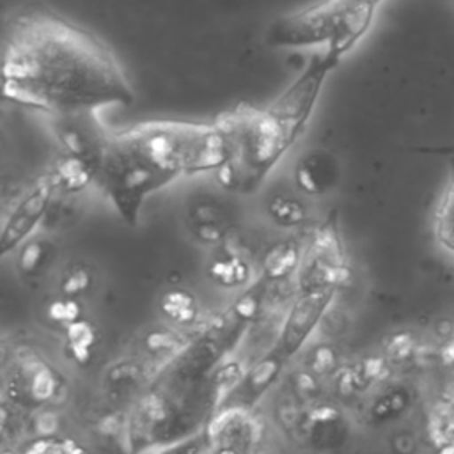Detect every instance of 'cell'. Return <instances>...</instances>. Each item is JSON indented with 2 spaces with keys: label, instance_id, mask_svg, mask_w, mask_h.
Returning <instances> with one entry per match:
<instances>
[{
  "label": "cell",
  "instance_id": "25",
  "mask_svg": "<svg viewBox=\"0 0 454 454\" xmlns=\"http://www.w3.org/2000/svg\"><path fill=\"white\" fill-rule=\"evenodd\" d=\"M92 273L83 264H73L69 266L60 280V294L69 298H80L83 293H87L92 286Z\"/></svg>",
  "mask_w": 454,
  "mask_h": 454
},
{
  "label": "cell",
  "instance_id": "32",
  "mask_svg": "<svg viewBox=\"0 0 454 454\" xmlns=\"http://www.w3.org/2000/svg\"><path fill=\"white\" fill-rule=\"evenodd\" d=\"M206 454H241V450L232 445H220L213 452H206Z\"/></svg>",
  "mask_w": 454,
  "mask_h": 454
},
{
  "label": "cell",
  "instance_id": "20",
  "mask_svg": "<svg viewBox=\"0 0 454 454\" xmlns=\"http://www.w3.org/2000/svg\"><path fill=\"white\" fill-rule=\"evenodd\" d=\"M160 309L170 321L181 326L193 325L199 317L197 298L183 287H174L167 291L160 300Z\"/></svg>",
  "mask_w": 454,
  "mask_h": 454
},
{
  "label": "cell",
  "instance_id": "12",
  "mask_svg": "<svg viewBox=\"0 0 454 454\" xmlns=\"http://www.w3.org/2000/svg\"><path fill=\"white\" fill-rule=\"evenodd\" d=\"M286 362L287 360L273 348L270 353L261 356L248 371H245L239 385L223 406L250 410L257 403V399L277 381Z\"/></svg>",
  "mask_w": 454,
  "mask_h": 454
},
{
  "label": "cell",
  "instance_id": "16",
  "mask_svg": "<svg viewBox=\"0 0 454 454\" xmlns=\"http://www.w3.org/2000/svg\"><path fill=\"white\" fill-rule=\"evenodd\" d=\"M433 234L438 245L454 255V158L449 165L447 186L434 211Z\"/></svg>",
  "mask_w": 454,
  "mask_h": 454
},
{
  "label": "cell",
  "instance_id": "21",
  "mask_svg": "<svg viewBox=\"0 0 454 454\" xmlns=\"http://www.w3.org/2000/svg\"><path fill=\"white\" fill-rule=\"evenodd\" d=\"M25 394L37 403L51 399L59 390V374L44 362L28 364L23 374Z\"/></svg>",
  "mask_w": 454,
  "mask_h": 454
},
{
  "label": "cell",
  "instance_id": "14",
  "mask_svg": "<svg viewBox=\"0 0 454 454\" xmlns=\"http://www.w3.org/2000/svg\"><path fill=\"white\" fill-rule=\"evenodd\" d=\"M303 247L294 239H286L273 245L262 259V280L280 282L298 273L301 264Z\"/></svg>",
  "mask_w": 454,
  "mask_h": 454
},
{
  "label": "cell",
  "instance_id": "7",
  "mask_svg": "<svg viewBox=\"0 0 454 454\" xmlns=\"http://www.w3.org/2000/svg\"><path fill=\"white\" fill-rule=\"evenodd\" d=\"M298 287L301 291H323L344 286L349 277L344 243L339 231L337 213H330L303 245L301 264L298 270Z\"/></svg>",
  "mask_w": 454,
  "mask_h": 454
},
{
  "label": "cell",
  "instance_id": "29",
  "mask_svg": "<svg viewBox=\"0 0 454 454\" xmlns=\"http://www.w3.org/2000/svg\"><path fill=\"white\" fill-rule=\"evenodd\" d=\"M381 369H383V362H381L380 358H367V360L362 364V367L355 372V380H356L358 383L372 381V380H376V378L380 376Z\"/></svg>",
  "mask_w": 454,
  "mask_h": 454
},
{
  "label": "cell",
  "instance_id": "13",
  "mask_svg": "<svg viewBox=\"0 0 454 454\" xmlns=\"http://www.w3.org/2000/svg\"><path fill=\"white\" fill-rule=\"evenodd\" d=\"M99 168V160L60 153L48 174L51 176L57 192L78 193L89 188L92 183H98Z\"/></svg>",
  "mask_w": 454,
  "mask_h": 454
},
{
  "label": "cell",
  "instance_id": "3",
  "mask_svg": "<svg viewBox=\"0 0 454 454\" xmlns=\"http://www.w3.org/2000/svg\"><path fill=\"white\" fill-rule=\"evenodd\" d=\"M112 138L172 181L216 172L225 161L223 138L213 121H144L112 131Z\"/></svg>",
  "mask_w": 454,
  "mask_h": 454
},
{
  "label": "cell",
  "instance_id": "34",
  "mask_svg": "<svg viewBox=\"0 0 454 454\" xmlns=\"http://www.w3.org/2000/svg\"><path fill=\"white\" fill-rule=\"evenodd\" d=\"M447 353H449V358L454 360V344H450L449 349H445V355H447Z\"/></svg>",
  "mask_w": 454,
  "mask_h": 454
},
{
  "label": "cell",
  "instance_id": "30",
  "mask_svg": "<svg viewBox=\"0 0 454 454\" xmlns=\"http://www.w3.org/2000/svg\"><path fill=\"white\" fill-rule=\"evenodd\" d=\"M335 364H337L335 353H333L330 348L323 346V348L316 349L314 358H312V367H314V371H317V372H328V371H332V369L335 367Z\"/></svg>",
  "mask_w": 454,
  "mask_h": 454
},
{
  "label": "cell",
  "instance_id": "23",
  "mask_svg": "<svg viewBox=\"0 0 454 454\" xmlns=\"http://www.w3.org/2000/svg\"><path fill=\"white\" fill-rule=\"evenodd\" d=\"M268 215L273 223L291 229L305 222L307 209L298 199H293L287 195H275L268 202Z\"/></svg>",
  "mask_w": 454,
  "mask_h": 454
},
{
  "label": "cell",
  "instance_id": "18",
  "mask_svg": "<svg viewBox=\"0 0 454 454\" xmlns=\"http://www.w3.org/2000/svg\"><path fill=\"white\" fill-rule=\"evenodd\" d=\"M209 277L223 287H239L250 278V264L232 250H223L209 264Z\"/></svg>",
  "mask_w": 454,
  "mask_h": 454
},
{
  "label": "cell",
  "instance_id": "4",
  "mask_svg": "<svg viewBox=\"0 0 454 454\" xmlns=\"http://www.w3.org/2000/svg\"><path fill=\"white\" fill-rule=\"evenodd\" d=\"M383 0H319L277 18L266 30L271 48H321L346 57L369 32Z\"/></svg>",
  "mask_w": 454,
  "mask_h": 454
},
{
  "label": "cell",
  "instance_id": "28",
  "mask_svg": "<svg viewBox=\"0 0 454 454\" xmlns=\"http://www.w3.org/2000/svg\"><path fill=\"white\" fill-rule=\"evenodd\" d=\"M179 339L170 330H154L145 337V349L153 355H163L172 353L176 348H179Z\"/></svg>",
  "mask_w": 454,
  "mask_h": 454
},
{
  "label": "cell",
  "instance_id": "31",
  "mask_svg": "<svg viewBox=\"0 0 454 454\" xmlns=\"http://www.w3.org/2000/svg\"><path fill=\"white\" fill-rule=\"evenodd\" d=\"M410 349H411V340H410V337L404 335V333L395 335V337L390 340V344H388V353H390V356H394V358H403V356H406V353H408Z\"/></svg>",
  "mask_w": 454,
  "mask_h": 454
},
{
  "label": "cell",
  "instance_id": "19",
  "mask_svg": "<svg viewBox=\"0 0 454 454\" xmlns=\"http://www.w3.org/2000/svg\"><path fill=\"white\" fill-rule=\"evenodd\" d=\"M344 426L342 413L333 406H317L309 415L310 442L317 447H333V440L339 438Z\"/></svg>",
  "mask_w": 454,
  "mask_h": 454
},
{
  "label": "cell",
  "instance_id": "2",
  "mask_svg": "<svg viewBox=\"0 0 454 454\" xmlns=\"http://www.w3.org/2000/svg\"><path fill=\"white\" fill-rule=\"evenodd\" d=\"M213 122L225 145V161L215 176L227 192H257L296 142L268 106L243 101L216 115Z\"/></svg>",
  "mask_w": 454,
  "mask_h": 454
},
{
  "label": "cell",
  "instance_id": "5",
  "mask_svg": "<svg viewBox=\"0 0 454 454\" xmlns=\"http://www.w3.org/2000/svg\"><path fill=\"white\" fill-rule=\"evenodd\" d=\"M170 183L172 179L119 145L110 131L96 184L124 223L135 225L145 200Z\"/></svg>",
  "mask_w": 454,
  "mask_h": 454
},
{
  "label": "cell",
  "instance_id": "11",
  "mask_svg": "<svg viewBox=\"0 0 454 454\" xmlns=\"http://www.w3.org/2000/svg\"><path fill=\"white\" fill-rule=\"evenodd\" d=\"M296 188L310 197H323L337 186L340 179V167L333 153L316 149L307 153L294 167Z\"/></svg>",
  "mask_w": 454,
  "mask_h": 454
},
{
  "label": "cell",
  "instance_id": "9",
  "mask_svg": "<svg viewBox=\"0 0 454 454\" xmlns=\"http://www.w3.org/2000/svg\"><path fill=\"white\" fill-rule=\"evenodd\" d=\"M51 133L60 153L103 160L110 129L98 117V110H82L50 117Z\"/></svg>",
  "mask_w": 454,
  "mask_h": 454
},
{
  "label": "cell",
  "instance_id": "17",
  "mask_svg": "<svg viewBox=\"0 0 454 454\" xmlns=\"http://www.w3.org/2000/svg\"><path fill=\"white\" fill-rule=\"evenodd\" d=\"M64 351L67 358L78 365H87L92 360L98 344V330L94 325L87 319H80L78 323L64 328Z\"/></svg>",
  "mask_w": 454,
  "mask_h": 454
},
{
  "label": "cell",
  "instance_id": "15",
  "mask_svg": "<svg viewBox=\"0 0 454 454\" xmlns=\"http://www.w3.org/2000/svg\"><path fill=\"white\" fill-rule=\"evenodd\" d=\"M223 220L218 206L211 202H199L190 211L192 232L204 245H220L227 239L229 225Z\"/></svg>",
  "mask_w": 454,
  "mask_h": 454
},
{
  "label": "cell",
  "instance_id": "6",
  "mask_svg": "<svg viewBox=\"0 0 454 454\" xmlns=\"http://www.w3.org/2000/svg\"><path fill=\"white\" fill-rule=\"evenodd\" d=\"M342 59L344 57L333 50H323L312 55L287 89L268 105L296 140L305 131L328 76L337 69Z\"/></svg>",
  "mask_w": 454,
  "mask_h": 454
},
{
  "label": "cell",
  "instance_id": "22",
  "mask_svg": "<svg viewBox=\"0 0 454 454\" xmlns=\"http://www.w3.org/2000/svg\"><path fill=\"white\" fill-rule=\"evenodd\" d=\"M51 245L46 239L30 238L18 248V270L25 277L37 275L50 261Z\"/></svg>",
  "mask_w": 454,
  "mask_h": 454
},
{
  "label": "cell",
  "instance_id": "8",
  "mask_svg": "<svg viewBox=\"0 0 454 454\" xmlns=\"http://www.w3.org/2000/svg\"><path fill=\"white\" fill-rule=\"evenodd\" d=\"M57 193L51 176L46 172L41 176L28 190H25L9 207L4 216L0 231V254L18 250L25 241H28L46 213L51 207L53 197Z\"/></svg>",
  "mask_w": 454,
  "mask_h": 454
},
{
  "label": "cell",
  "instance_id": "26",
  "mask_svg": "<svg viewBox=\"0 0 454 454\" xmlns=\"http://www.w3.org/2000/svg\"><path fill=\"white\" fill-rule=\"evenodd\" d=\"M207 447H209V440L206 431L202 429L195 434H190L186 438L163 445L154 454H206Z\"/></svg>",
  "mask_w": 454,
  "mask_h": 454
},
{
  "label": "cell",
  "instance_id": "10",
  "mask_svg": "<svg viewBox=\"0 0 454 454\" xmlns=\"http://www.w3.org/2000/svg\"><path fill=\"white\" fill-rule=\"evenodd\" d=\"M333 296H335V289L301 291L296 296V300L289 307V312L280 328L278 340L275 344V349L286 360H289L293 355H296L301 349L305 340L310 337V333L326 316L333 301Z\"/></svg>",
  "mask_w": 454,
  "mask_h": 454
},
{
  "label": "cell",
  "instance_id": "33",
  "mask_svg": "<svg viewBox=\"0 0 454 454\" xmlns=\"http://www.w3.org/2000/svg\"><path fill=\"white\" fill-rule=\"evenodd\" d=\"M431 153H436V154H454V145H445V147H431Z\"/></svg>",
  "mask_w": 454,
  "mask_h": 454
},
{
  "label": "cell",
  "instance_id": "1",
  "mask_svg": "<svg viewBox=\"0 0 454 454\" xmlns=\"http://www.w3.org/2000/svg\"><path fill=\"white\" fill-rule=\"evenodd\" d=\"M2 96L55 117L131 105L135 89L96 34L51 9L25 7L4 27Z\"/></svg>",
  "mask_w": 454,
  "mask_h": 454
},
{
  "label": "cell",
  "instance_id": "27",
  "mask_svg": "<svg viewBox=\"0 0 454 454\" xmlns=\"http://www.w3.org/2000/svg\"><path fill=\"white\" fill-rule=\"evenodd\" d=\"M25 454H83V450L71 440L39 438L27 447Z\"/></svg>",
  "mask_w": 454,
  "mask_h": 454
},
{
  "label": "cell",
  "instance_id": "24",
  "mask_svg": "<svg viewBox=\"0 0 454 454\" xmlns=\"http://www.w3.org/2000/svg\"><path fill=\"white\" fill-rule=\"evenodd\" d=\"M46 316L51 323L67 328L80 319H83V307L78 298H69V296H59L51 300L46 307Z\"/></svg>",
  "mask_w": 454,
  "mask_h": 454
}]
</instances>
